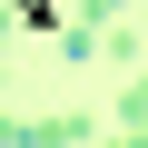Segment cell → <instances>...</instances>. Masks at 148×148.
I'll list each match as a JSON object with an SVG mask.
<instances>
[{
    "label": "cell",
    "instance_id": "3957f363",
    "mask_svg": "<svg viewBox=\"0 0 148 148\" xmlns=\"http://www.w3.org/2000/svg\"><path fill=\"white\" fill-rule=\"evenodd\" d=\"M119 128L148 138V69H138V79H119Z\"/></svg>",
    "mask_w": 148,
    "mask_h": 148
},
{
    "label": "cell",
    "instance_id": "6da1fadb",
    "mask_svg": "<svg viewBox=\"0 0 148 148\" xmlns=\"http://www.w3.org/2000/svg\"><path fill=\"white\" fill-rule=\"evenodd\" d=\"M99 138V119H79V109H59V119H10L0 109V148H89Z\"/></svg>",
    "mask_w": 148,
    "mask_h": 148
},
{
    "label": "cell",
    "instance_id": "277c9868",
    "mask_svg": "<svg viewBox=\"0 0 148 148\" xmlns=\"http://www.w3.org/2000/svg\"><path fill=\"white\" fill-rule=\"evenodd\" d=\"M109 148H148V138H128V128H119V138H109Z\"/></svg>",
    "mask_w": 148,
    "mask_h": 148
},
{
    "label": "cell",
    "instance_id": "7a4b0ae2",
    "mask_svg": "<svg viewBox=\"0 0 148 148\" xmlns=\"http://www.w3.org/2000/svg\"><path fill=\"white\" fill-rule=\"evenodd\" d=\"M119 10H128V0H79V20H69V59H99V40H109Z\"/></svg>",
    "mask_w": 148,
    "mask_h": 148
},
{
    "label": "cell",
    "instance_id": "5b68a950",
    "mask_svg": "<svg viewBox=\"0 0 148 148\" xmlns=\"http://www.w3.org/2000/svg\"><path fill=\"white\" fill-rule=\"evenodd\" d=\"M0 49H10V10H0Z\"/></svg>",
    "mask_w": 148,
    "mask_h": 148
}]
</instances>
